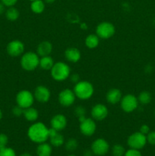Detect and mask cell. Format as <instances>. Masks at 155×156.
<instances>
[{
    "mask_svg": "<svg viewBox=\"0 0 155 156\" xmlns=\"http://www.w3.org/2000/svg\"><path fill=\"white\" fill-rule=\"evenodd\" d=\"M27 136L35 143H43L49 139V129L44 123L37 122L29 127L27 130Z\"/></svg>",
    "mask_w": 155,
    "mask_h": 156,
    "instance_id": "cell-1",
    "label": "cell"
},
{
    "mask_svg": "<svg viewBox=\"0 0 155 156\" xmlns=\"http://www.w3.org/2000/svg\"><path fill=\"white\" fill-rule=\"evenodd\" d=\"M74 94L81 100H88L94 94V86L88 81H79L73 89Z\"/></svg>",
    "mask_w": 155,
    "mask_h": 156,
    "instance_id": "cell-2",
    "label": "cell"
},
{
    "mask_svg": "<svg viewBox=\"0 0 155 156\" xmlns=\"http://www.w3.org/2000/svg\"><path fill=\"white\" fill-rule=\"evenodd\" d=\"M51 76L54 80L62 82L65 80L70 76L71 69L66 63L63 62H58L54 63L50 69Z\"/></svg>",
    "mask_w": 155,
    "mask_h": 156,
    "instance_id": "cell-3",
    "label": "cell"
},
{
    "mask_svg": "<svg viewBox=\"0 0 155 156\" xmlns=\"http://www.w3.org/2000/svg\"><path fill=\"white\" fill-rule=\"evenodd\" d=\"M39 56L33 52H27L21 56V66L26 71H33L39 66Z\"/></svg>",
    "mask_w": 155,
    "mask_h": 156,
    "instance_id": "cell-4",
    "label": "cell"
},
{
    "mask_svg": "<svg viewBox=\"0 0 155 156\" xmlns=\"http://www.w3.org/2000/svg\"><path fill=\"white\" fill-rule=\"evenodd\" d=\"M147 143V136L141 132H135L131 134L127 140L128 146L131 149H138V150L143 149Z\"/></svg>",
    "mask_w": 155,
    "mask_h": 156,
    "instance_id": "cell-5",
    "label": "cell"
},
{
    "mask_svg": "<svg viewBox=\"0 0 155 156\" xmlns=\"http://www.w3.org/2000/svg\"><path fill=\"white\" fill-rule=\"evenodd\" d=\"M115 31L113 24L108 21L100 23L96 28V34L102 39H109L112 37Z\"/></svg>",
    "mask_w": 155,
    "mask_h": 156,
    "instance_id": "cell-6",
    "label": "cell"
},
{
    "mask_svg": "<svg viewBox=\"0 0 155 156\" xmlns=\"http://www.w3.org/2000/svg\"><path fill=\"white\" fill-rule=\"evenodd\" d=\"M34 99V96L30 91L27 90H21L16 95V103L17 105L23 109H25L32 106Z\"/></svg>",
    "mask_w": 155,
    "mask_h": 156,
    "instance_id": "cell-7",
    "label": "cell"
},
{
    "mask_svg": "<svg viewBox=\"0 0 155 156\" xmlns=\"http://www.w3.org/2000/svg\"><path fill=\"white\" fill-rule=\"evenodd\" d=\"M121 108L125 112L130 113L135 111L138 106V98L135 97L134 94H129L122 98L120 101Z\"/></svg>",
    "mask_w": 155,
    "mask_h": 156,
    "instance_id": "cell-8",
    "label": "cell"
},
{
    "mask_svg": "<svg viewBox=\"0 0 155 156\" xmlns=\"http://www.w3.org/2000/svg\"><path fill=\"white\" fill-rule=\"evenodd\" d=\"M91 150L94 155L97 156H103L106 155L109 149V145L104 139L99 138L94 140L91 144Z\"/></svg>",
    "mask_w": 155,
    "mask_h": 156,
    "instance_id": "cell-9",
    "label": "cell"
},
{
    "mask_svg": "<svg viewBox=\"0 0 155 156\" xmlns=\"http://www.w3.org/2000/svg\"><path fill=\"white\" fill-rule=\"evenodd\" d=\"M75 94L74 91H71L69 88H65L63 89L59 94V102L62 106L63 107H69L72 105L75 101Z\"/></svg>",
    "mask_w": 155,
    "mask_h": 156,
    "instance_id": "cell-10",
    "label": "cell"
},
{
    "mask_svg": "<svg viewBox=\"0 0 155 156\" xmlns=\"http://www.w3.org/2000/svg\"><path fill=\"white\" fill-rule=\"evenodd\" d=\"M6 50L9 56L16 57L21 56L24 53V45L19 40H14L8 44Z\"/></svg>",
    "mask_w": 155,
    "mask_h": 156,
    "instance_id": "cell-11",
    "label": "cell"
},
{
    "mask_svg": "<svg viewBox=\"0 0 155 156\" xmlns=\"http://www.w3.org/2000/svg\"><path fill=\"white\" fill-rule=\"evenodd\" d=\"M97 126L93 119L85 118L83 121L80 122V131L84 136H91L95 133Z\"/></svg>",
    "mask_w": 155,
    "mask_h": 156,
    "instance_id": "cell-12",
    "label": "cell"
},
{
    "mask_svg": "<svg viewBox=\"0 0 155 156\" xmlns=\"http://www.w3.org/2000/svg\"><path fill=\"white\" fill-rule=\"evenodd\" d=\"M108 113L109 111L106 106L102 104H97L94 105L91 109V116L94 120L97 121H101L106 119L108 116Z\"/></svg>",
    "mask_w": 155,
    "mask_h": 156,
    "instance_id": "cell-13",
    "label": "cell"
},
{
    "mask_svg": "<svg viewBox=\"0 0 155 156\" xmlns=\"http://www.w3.org/2000/svg\"><path fill=\"white\" fill-rule=\"evenodd\" d=\"M34 98L40 103H46L50 98V91L48 88L43 85H39L36 87L33 93Z\"/></svg>",
    "mask_w": 155,
    "mask_h": 156,
    "instance_id": "cell-14",
    "label": "cell"
},
{
    "mask_svg": "<svg viewBox=\"0 0 155 156\" xmlns=\"http://www.w3.org/2000/svg\"><path fill=\"white\" fill-rule=\"evenodd\" d=\"M49 139L50 140V144L54 147H60L65 143V139L63 136L56 130L53 128L49 129Z\"/></svg>",
    "mask_w": 155,
    "mask_h": 156,
    "instance_id": "cell-15",
    "label": "cell"
},
{
    "mask_svg": "<svg viewBox=\"0 0 155 156\" xmlns=\"http://www.w3.org/2000/svg\"><path fill=\"white\" fill-rule=\"evenodd\" d=\"M51 127L57 131H62L67 126V119L63 114H56L50 120Z\"/></svg>",
    "mask_w": 155,
    "mask_h": 156,
    "instance_id": "cell-16",
    "label": "cell"
},
{
    "mask_svg": "<svg viewBox=\"0 0 155 156\" xmlns=\"http://www.w3.org/2000/svg\"><path fill=\"white\" fill-rule=\"evenodd\" d=\"M122 95V92L118 88H112L109 90L106 94V99L108 103L111 105H116L119 102H120Z\"/></svg>",
    "mask_w": 155,
    "mask_h": 156,
    "instance_id": "cell-17",
    "label": "cell"
},
{
    "mask_svg": "<svg viewBox=\"0 0 155 156\" xmlns=\"http://www.w3.org/2000/svg\"><path fill=\"white\" fill-rule=\"evenodd\" d=\"M52 51H53V45H52L51 43L46 41H44L43 42L40 43L39 45L37 46V49H36L37 55L41 56V57L46 56H50Z\"/></svg>",
    "mask_w": 155,
    "mask_h": 156,
    "instance_id": "cell-18",
    "label": "cell"
},
{
    "mask_svg": "<svg viewBox=\"0 0 155 156\" xmlns=\"http://www.w3.org/2000/svg\"><path fill=\"white\" fill-rule=\"evenodd\" d=\"M65 56L71 62H77L81 59V52L75 47H68L65 51Z\"/></svg>",
    "mask_w": 155,
    "mask_h": 156,
    "instance_id": "cell-19",
    "label": "cell"
},
{
    "mask_svg": "<svg viewBox=\"0 0 155 156\" xmlns=\"http://www.w3.org/2000/svg\"><path fill=\"white\" fill-rule=\"evenodd\" d=\"M53 149L50 144L45 143H40L36 148V155L37 156H51Z\"/></svg>",
    "mask_w": 155,
    "mask_h": 156,
    "instance_id": "cell-20",
    "label": "cell"
},
{
    "mask_svg": "<svg viewBox=\"0 0 155 156\" xmlns=\"http://www.w3.org/2000/svg\"><path fill=\"white\" fill-rule=\"evenodd\" d=\"M24 118L29 122H34L37 120L38 117H39V113H38L37 110L35 109L34 108H27L24 109V113H23Z\"/></svg>",
    "mask_w": 155,
    "mask_h": 156,
    "instance_id": "cell-21",
    "label": "cell"
},
{
    "mask_svg": "<svg viewBox=\"0 0 155 156\" xmlns=\"http://www.w3.org/2000/svg\"><path fill=\"white\" fill-rule=\"evenodd\" d=\"M54 65V61L50 56H43L40 59L39 66L44 70H50Z\"/></svg>",
    "mask_w": 155,
    "mask_h": 156,
    "instance_id": "cell-22",
    "label": "cell"
},
{
    "mask_svg": "<svg viewBox=\"0 0 155 156\" xmlns=\"http://www.w3.org/2000/svg\"><path fill=\"white\" fill-rule=\"evenodd\" d=\"M99 38L100 37L97 34H89L85 39V45L89 49L96 48L99 45V42H100Z\"/></svg>",
    "mask_w": 155,
    "mask_h": 156,
    "instance_id": "cell-23",
    "label": "cell"
},
{
    "mask_svg": "<svg viewBox=\"0 0 155 156\" xmlns=\"http://www.w3.org/2000/svg\"><path fill=\"white\" fill-rule=\"evenodd\" d=\"M30 9L35 14H41L45 9V2L43 0H35L31 2Z\"/></svg>",
    "mask_w": 155,
    "mask_h": 156,
    "instance_id": "cell-24",
    "label": "cell"
},
{
    "mask_svg": "<svg viewBox=\"0 0 155 156\" xmlns=\"http://www.w3.org/2000/svg\"><path fill=\"white\" fill-rule=\"evenodd\" d=\"M20 13L18 9L15 8L14 6L12 7H9V9L5 12V17L9 21H15L19 18Z\"/></svg>",
    "mask_w": 155,
    "mask_h": 156,
    "instance_id": "cell-25",
    "label": "cell"
},
{
    "mask_svg": "<svg viewBox=\"0 0 155 156\" xmlns=\"http://www.w3.org/2000/svg\"><path fill=\"white\" fill-rule=\"evenodd\" d=\"M151 94L148 91H141L139 94L138 98V102H140L142 105H148L151 101Z\"/></svg>",
    "mask_w": 155,
    "mask_h": 156,
    "instance_id": "cell-26",
    "label": "cell"
},
{
    "mask_svg": "<svg viewBox=\"0 0 155 156\" xmlns=\"http://www.w3.org/2000/svg\"><path fill=\"white\" fill-rule=\"evenodd\" d=\"M78 146V142L74 138L68 139L65 144V149L68 152H74V150L77 149Z\"/></svg>",
    "mask_w": 155,
    "mask_h": 156,
    "instance_id": "cell-27",
    "label": "cell"
},
{
    "mask_svg": "<svg viewBox=\"0 0 155 156\" xmlns=\"http://www.w3.org/2000/svg\"><path fill=\"white\" fill-rule=\"evenodd\" d=\"M74 114L76 117L78 118L79 121L81 122L86 118L85 114H86V109L83 106H78L74 109Z\"/></svg>",
    "mask_w": 155,
    "mask_h": 156,
    "instance_id": "cell-28",
    "label": "cell"
},
{
    "mask_svg": "<svg viewBox=\"0 0 155 156\" xmlns=\"http://www.w3.org/2000/svg\"><path fill=\"white\" fill-rule=\"evenodd\" d=\"M126 152V149L122 145L115 144L112 147V154L113 156H123Z\"/></svg>",
    "mask_w": 155,
    "mask_h": 156,
    "instance_id": "cell-29",
    "label": "cell"
},
{
    "mask_svg": "<svg viewBox=\"0 0 155 156\" xmlns=\"http://www.w3.org/2000/svg\"><path fill=\"white\" fill-rule=\"evenodd\" d=\"M0 156H16V153L12 148L5 147L0 149Z\"/></svg>",
    "mask_w": 155,
    "mask_h": 156,
    "instance_id": "cell-30",
    "label": "cell"
},
{
    "mask_svg": "<svg viewBox=\"0 0 155 156\" xmlns=\"http://www.w3.org/2000/svg\"><path fill=\"white\" fill-rule=\"evenodd\" d=\"M9 138L5 133H0V149L7 147Z\"/></svg>",
    "mask_w": 155,
    "mask_h": 156,
    "instance_id": "cell-31",
    "label": "cell"
},
{
    "mask_svg": "<svg viewBox=\"0 0 155 156\" xmlns=\"http://www.w3.org/2000/svg\"><path fill=\"white\" fill-rule=\"evenodd\" d=\"M124 156H142L141 152L138 149H129V150L126 151Z\"/></svg>",
    "mask_w": 155,
    "mask_h": 156,
    "instance_id": "cell-32",
    "label": "cell"
},
{
    "mask_svg": "<svg viewBox=\"0 0 155 156\" xmlns=\"http://www.w3.org/2000/svg\"><path fill=\"white\" fill-rule=\"evenodd\" d=\"M147 142L152 146H155V131L149 132L147 136Z\"/></svg>",
    "mask_w": 155,
    "mask_h": 156,
    "instance_id": "cell-33",
    "label": "cell"
},
{
    "mask_svg": "<svg viewBox=\"0 0 155 156\" xmlns=\"http://www.w3.org/2000/svg\"><path fill=\"white\" fill-rule=\"evenodd\" d=\"M24 113V109L21 108L20 106L17 105V106L14 107L12 108V114L15 116V117H21Z\"/></svg>",
    "mask_w": 155,
    "mask_h": 156,
    "instance_id": "cell-34",
    "label": "cell"
},
{
    "mask_svg": "<svg viewBox=\"0 0 155 156\" xmlns=\"http://www.w3.org/2000/svg\"><path fill=\"white\" fill-rule=\"evenodd\" d=\"M0 2L6 7H12L16 4L18 0H0Z\"/></svg>",
    "mask_w": 155,
    "mask_h": 156,
    "instance_id": "cell-35",
    "label": "cell"
},
{
    "mask_svg": "<svg viewBox=\"0 0 155 156\" xmlns=\"http://www.w3.org/2000/svg\"><path fill=\"white\" fill-rule=\"evenodd\" d=\"M139 132H141V133L144 134V135H147V134L149 133V132H150V127L146 124L142 125V126H141V128H140Z\"/></svg>",
    "mask_w": 155,
    "mask_h": 156,
    "instance_id": "cell-36",
    "label": "cell"
},
{
    "mask_svg": "<svg viewBox=\"0 0 155 156\" xmlns=\"http://www.w3.org/2000/svg\"><path fill=\"white\" fill-rule=\"evenodd\" d=\"M79 76L78 74H72L71 76H70V80L71 82H72L73 83L76 84L79 82Z\"/></svg>",
    "mask_w": 155,
    "mask_h": 156,
    "instance_id": "cell-37",
    "label": "cell"
},
{
    "mask_svg": "<svg viewBox=\"0 0 155 156\" xmlns=\"http://www.w3.org/2000/svg\"><path fill=\"white\" fill-rule=\"evenodd\" d=\"M93 155H94V153H93L91 149H86L83 152V156H93Z\"/></svg>",
    "mask_w": 155,
    "mask_h": 156,
    "instance_id": "cell-38",
    "label": "cell"
},
{
    "mask_svg": "<svg viewBox=\"0 0 155 156\" xmlns=\"http://www.w3.org/2000/svg\"><path fill=\"white\" fill-rule=\"evenodd\" d=\"M5 6L0 2V15H2V14L5 12Z\"/></svg>",
    "mask_w": 155,
    "mask_h": 156,
    "instance_id": "cell-39",
    "label": "cell"
},
{
    "mask_svg": "<svg viewBox=\"0 0 155 156\" xmlns=\"http://www.w3.org/2000/svg\"><path fill=\"white\" fill-rule=\"evenodd\" d=\"M44 2H45L46 3H47V4H52V3L56 2V0H44Z\"/></svg>",
    "mask_w": 155,
    "mask_h": 156,
    "instance_id": "cell-40",
    "label": "cell"
},
{
    "mask_svg": "<svg viewBox=\"0 0 155 156\" xmlns=\"http://www.w3.org/2000/svg\"><path fill=\"white\" fill-rule=\"evenodd\" d=\"M20 156H33L31 154L28 153V152H24V153H22Z\"/></svg>",
    "mask_w": 155,
    "mask_h": 156,
    "instance_id": "cell-41",
    "label": "cell"
},
{
    "mask_svg": "<svg viewBox=\"0 0 155 156\" xmlns=\"http://www.w3.org/2000/svg\"><path fill=\"white\" fill-rule=\"evenodd\" d=\"M2 118V112L1 109H0V120H1Z\"/></svg>",
    "mask_w": 155,
    "mask_h": 156,
    "instance_id": "cell-42",
    "label": "cell"
},
{
    "mask_svg": "<svg viewBox=\"0 0 155 156\" xmlns=\"http://www.w3.org/2000/svg\"><path fill=\"white\" fill-rule=\"evenodd\" d=\"M68 156H76V155H68Z\"/></svg>",
    "mask_w": 155,
    "mask_h": 156,
    "instance_id": "cell-43",
    "label": "cell"
},
{
    "mask_svg": "<svg viewBox=\"0 0 155 156\" xmlns=\"http://www.w3.org/2000/svg\"><path fill=\"white\" fill-rule=\"evenodd\" d=\"M29 1H30V2H33V1H35V0H29Z\"/></svg>",
    "mask_w": 155,
    "mask_h": 156,
    "instance_id": "cell-44",
    "label": "cell"
},
{
    "mask_svg": "<svg viewBox=\"0 0 155 156\" xmlns=\"http://www.w3.org/2000/svg\"><path fill=\"white\" fill-rule=\"evenodd\" d=\"M154 114H155V112H154Z\"/></svg>",
    "mask_w": 155,
    "mask_h": 156,
    "instance_id": "cell-45",
    "label": "cell"
}]
</instances>
